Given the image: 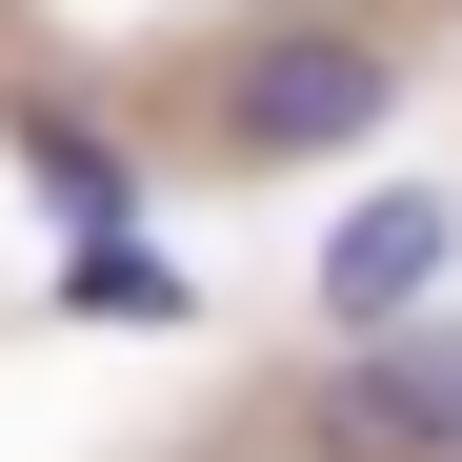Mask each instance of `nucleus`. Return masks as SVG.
<instances>
[{
  "instance_id": "nucleus-1",
  "label": "nucleus",
  "mask_w": 462,
  "mask_h": 462,
  "mask_svg": "<svg viewBox=\"0 0 462 462\" xmlns=\"http://www.w3.org/2000/svg\"><path fill=\"white\" fill-rule=\"evenodd\" d=\"M382 101H402V60H382V41H282V60L221 81V141H242V162H322V141H362Z\"/></svg>"
},
{
  "instance_id": "nucleus-2",
  "label": "nucleus",
  "mask_w": 462,
  "mask_h": 462,
  "mask_svg": "<svg viewBox=\"0 0 462 462\" xmlns=\"http://www.w3.org/2000/svg\"><path fill=\"white\" fill-rule=\"evenodd\" d=\"M442 262H462V201H442V181L362 201L342 242H322V322H342V342H402L422 301H442Z\"/></svg>"
},
{
  "instance_id": "nucleus-3",
  "label": "nucleus",
  "mask_w": 462,
  "mask_h": 462,
  "mask_svg": "<svg viewBox=\"0 0 462 462\" xmlns=\"http://www.w3.org/2000/svg\"><path fill=\"white\" fill-rule=\"evenodd\" d=\"M322 442L342 462H462V342H362L322 382Z\"/></svg>"
},
{
  "instance_id": "nucleus-4",
  "label": "nucleus",
  "mask_w": 462,
  "mask_h": 462,
  "mask_svg": "<svg viewBox=\"0 0 462 462\" xmlns=\"http://www.w3.org/2000/svg\"><path fill=\"white\" fill-rule=\"evenodd\" d=\"M0 141H21V162L60 181V221H81V242H121V221H141V181H121V141H81V121H60V101H21V121H0Z\"/></svg>"
},
{
  "instance_id": "nucleus-5",
  "label": "nucleus",
  "mask_w": 462,
  "mask_h": 462,
  "mask_svg": "<svg viewBox=\"0 0 462 462\" xmlns=\"http://www.w3.org/2000/svg\"><path fill=\"white\" fill-rule=\"evenodd\" d=\"M81 301H101V322H181V262H141V242H81Z\"/></svg>"
}]
</instances>
